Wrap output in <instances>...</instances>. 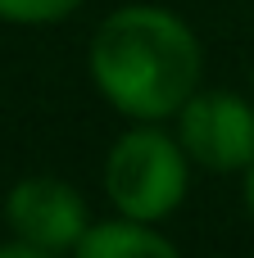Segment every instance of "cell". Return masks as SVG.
<instances>
[{
    "mask_svg": "<svg viewBox=\"0 0 254 258\" xmlns=\"http://www.w3.org/2000/svg\"><path fill=\"white\" fill-rule=\"evenodd\" d=\"M86 77L118 118L173 122L205 86V41L177 9L127 0L91 27Z\"/></svg>",
    "mask_w": 254,
    "mask_h": 258,
    "instance_id": "1",
    "label": "cell"
},
{
    "mask_svg": "<svg viewBox=\"0 0 254 258\" xmlns=\"http://www.w3.org/2000/svg\"><path fill=\"white\" fill-rule=\"evenodd\" d=\"M191 172H195V163L186 159V150L168 122H132L105 150L100 190L118 218L168 222L186 204Z\"/></svg>",
    "mask_w": 254,
    "mask_h": 258,
    "instance_id": "2",
    "label": "cell"
},
{
    "mask_svg": "<svg viewBox=\"0 0 254 258\" xmlns=\"http://www.w3.org/2000/svg\"><path fill=\"white\" fill-rule=\"evenodd\" d=\"M186 159L209 177H241L254 163V95L200 86L173 118Z\"/></svg>",
    "mask_w": 254,
    "mask_h": 258,
    "instance_id": "3",
    "label": "cell"
},
{
    "mask_svg": "<svg viewBox=\"0 0 254 258\" xmlns=\"http://www.w3.org/2000/svg\"><path fill=\"white\" fill-rule=\"evenodd\" d=\"M5 222L14 231V240L68 258L95 218H91L86 195L73 181L36 172V177H23L5 190Z\"/></svg>",
    "mask_w": 254,
    "mask_h": 258,
    "instance_id": "4",
    "label": "cell"
},
{
    "mask_svg": "<svg viewBox=\"0 0 254 258\" xmlns=\"http://www.w3.org/2000/svg\"><path fill=\"white\" fill-rule=\"evenodd\" d=\"M68 258H186L177 240L159 231V222H136V218H95L91 231L77 240Z\"/></svg>",
    "mask_w": 254,
    "mask_h": 258,
    "instance_id": "5",
    "label": "cell"
},
{
    "mask_svg": "<svg viewBox=\"0 0 254 258\" xmlns=\"http://www.w3.org/2000/svg\"><path fill=\"white\" fill-rule=\"evenodd\" d=\"M86 0H0V23L9 27H55L73 18Z\"/></svg>",
    "mask_w": 254,
    "mask_h": 258,
    "instance_id": "6",
    "label": "cell"
},
{
    "mask_svg": "<svg viewBox=\"0 0 254 258\" xmlns=\"http://www.w3.org/2000/svg\"><path fill=\"white\" fill-rule=\"evenodd\" d=\"M0 258H59V254H45V249H32L23 240H9V245H0Z\"/></svg>",
    "mask_w": 254,
    "mask_h": 258,
    "instance_id": "7",
    "label": "cell"
},
{
    "mask_svg": "<svg viewBox=\"0 0 254 258\" xmlns=\"http://www.w3.org/2000/svg\"><path fill=\"white\" fill-rule=\"evenodd\" d=\"M241 200H245V213H250V222H254V163L241 172Z\"/></svg>",
    "mask_w": 254,
    "mask_h": 258,
    "instance_id": "8",
    "label": "cell"
},
{
    "mask_svg": "<svg viewBox=\"0 0 254 258\" xmlns=\"http://www.w3.org/2000/svg\"><path fill=\"white\" fill-rule=\"evenodd\" d=\"M250 95H254V63H250Z\"/></svg>",
    "mask_w": 254,
    "mask_h": 258,
    "instance_id": "9",
    "label": "cell"
}]
</instances>
